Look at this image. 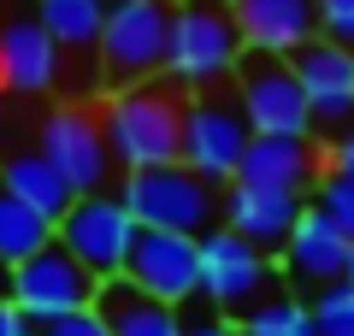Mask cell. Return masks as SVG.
<instances>
[{
	"label": "cell",
	"mask_w": 354,
	"mask_h": 336,
	"mask_svg": "<svg viewBox=\"0 0 354 336\" xmlns=\"http://www.w3.org/2000/svg\"><path fill=\"white\" fill-rule=\"evenodd\" d=\"M183 106H189V95L177 83H165V77L101 95L95 112H101V130H106V148H113L118 177L177 165V148H183Z\"/></svg>",
	"instance_id": "1"
},
{
	"label": "cell",
	"mask_w": 354,
	"mask_h": 336,
	"mask_svg": "<svg viewBox=\"0 0 354 336\" xmlns=\"http://www.w3.org/2000/svg\"><path fill=\"white\" fill-rule=\"evenodd\" d=\"M248 59L230 18V0H177L171 6V48H165V83L183 95H213L230 88Z\"/></svg>",
	"instance_id": "2"
},
{
	"label": "cell",
	"mask_w": 354,
	"mask_h": 336,
	"mask_svg": "<svg viewBox=\"0 0 354 336\" xmlns=\"http://www.w3.org/2000/svg\"><path fill=\"white\" fill-rule=\"evenodd\" d=\"M124 200V212L136 218V230H160V236H195L218 224V200L225 189H213L207 177L183 171V165H160V171H130L113 189Z\"/></svg>",
	"instance_id": "3"
},
{
	"label": "cell",
	"mask_w": 354,
	"mask_h": 336,
	"mask_svg": "<svg viewBox=\"0 0 354 336\" xmlns=\"http://www.w3.org/2000/svg\"><path fill=\"white\" fill-rule=\"evenodd\" d=\"M171 6L177 0H113V6H106V30H101V48H95V65H101L106 95L165 77Z\"/></svg>",
	"instance_id": "4"
},
{
	"label": "cell",
	"mask_w": 354,
	"mask_h": 336,
	"mask_svg": "<svg viewBox=\"0 0 354 336\" xmlns=\"http://www.w3.org/2000/svg\"><path fill=\"white\" fill-rule=\"evenodd\" d=\"M36 153L71 183V195H106L118 183V165L95 106H71V100L48 106L36 124Z\"/></svg>",
	"instance_id": "5"
},
{
	"label": "cell",
	"mask_w": 354,
	"mask_h": 336,
	"mask_svg": "<svg viewBox=\"0 0 354 336\" xmlns=\"http://www.w3.org/2000/svg\"><path fill=\"white\" fill-rule=\"evenodd\" d=\"M248 142H254V130H248V118H242L230 88L189 95V106H183V148H177V165L183 171L207 177L213 189H230L236 171H242Z\"/></svg>",
	"instance_id": "6"
},
{
	"label": "cell",
	"mask_w": 354,
	"mask_h": 336,
	"mask_svg": "<svg viewBox=\"0 0 354 336\" xmlns=\"http://www.w3.org/2000/svg\"><path fill=\"white\" fill-rule=\"evenodd\" d=\"M136 218L124 212V200L106 189V195H77L71 212H65L59 224H53V242H59L65 254H71L77 265H83L95 283H113V277H124L130 265V248H136Z\"/></svg>",
	"instance_id": "7"
},
{
	"label": "cell",
	"mask_w": 354,
	"mask_h": 336,
	"mask_svg": "<svg viewBox=\"0 0 354 336\" xmlns=\"http://www.w3.org/2000/svg\"><path fill=\"white\" fill-rule=\"evenodd\" d=\"M230 95H236L254 136H313V106H307V88L295 83L290 59L248 53L236 83H230Z\"/></svg>",
	"instance_id": "8"
},
{
	"label": "cell",
	"mask_w": 354,
	"mask_h": 336,
	"mask_svg": "<svg viewBox=\"0 0 354 336\" xmlns=\"http://www.w3.org/2000/svg\"><path fill=\"white\" fill-rule=\"evenodd\" d=\"M6 295H12V307L24 312L30 324H48V319H65V312L95 307L101 283H95L59 242H53V248H41L36 260L6 265Z\"/></svg>",
	"instance_id": "9"
},
{
	"label": "cell",
	"mask_w": 354,
	"mask_h": 336,
	"mask_svg": "<svg viewBox=\"0 0 354 336\" xmlns=\"http://www.w3.org/2000/svg\"><path fill=\"white\" fill-rule=\"evenodd\" d=\"M290 71L307 88V106H313V142L348 136L354 130V53L325 41V36H313L290 59Z\"/></svg>",
	"instance_id": "10"
},
{
	"label": "cell",
	"mask_w": 354,
	"mask_h": 336,
	"mask_svg": "<svg viewBox=\"0 0 354 336\" xmlns=\"http://www.w3.org/2000/svg\"><path fill=\"white\" fill-rule=\"evenodd\" d=\"M272 283V260L260 248H248L242 236H230L225 224H213L201 236V301L213 312H248L254 301H266Z\"/></svg>",
	"instance_id": "11"
},
{
	"label": "cell",
	"mask_w": 354,
	"mask_h": 336,
	"mask_svg": "<svg viewBox=\"0 0 354 336\" xmlns=\"http://www.w3.org/2000/svg\"><path fill=\"white\" fill-rule=\"evenodd\" d=\"M124 283L183 312L195 295H201V242H195V236H160V230H142L136 248H130Z\"/></svg>",
	"instance_id": "12"
},
{
	"label": "cell",
	"mask_w": 354,
	"mask_h": 336,
	"mask_svg": "<svg viewBox=\"0 0 354 336\" xmlns=\"http://www.w3.org/2000/svg\"><path fill=\"white\" fill-rule=\"evenodd\" d=\"M325 177V142L313 136H254L242 153L236 183L248 189H272V195H313Z\"/></svg>",
	"instance_id": "13"
},
{
	"label": "cell",
	"mask_w": 354,
	"mask_h": 336,
	"mask_svg": "<svg viewBox=\"0 0 354 336\" xmlns=\"http://www.w3.org/2000/svg\"><path fill=\"white\" fill-rule=\"evenodd\" d=\"M230 18H236L242 48L266 59H295L319 36L313 0H230Z\"/></svg>",
	"instance_id": "14"
},
{
	"label": "cell",
	"mask_w": 354,
	"mask_h": 336,
	"mask_svg": "<svg viewBox=\"0 0 354 336\" xmlns=\"http://www.w3.org/2000/svg\"><path fill=\"white\" fill-rule=\"evenodd\" d=\"M301 212H307L301 195H272V189H248V183H230L225 200H218V224L230 236H242L248 248H260L266 260L283 254V242H290Z\"/></svg>",
	"instance_id": "15"
},
{
	"label": "cell",
	"mask_w": 354,
	"mask_h": 336,
	"mask_svg": "<svg viewBox=\"0 0 354 336\" xmlns=\"http://www.w3.org/2000/svg\"><path fill=\"white\" fill-rule=\"evenodd\" d=\"M59 88V48L48 41V30L36 24V12H18L0 24V95H53Z\"/></svg>",
	"instance_id": "16"
},
{
	"label": "cell",
	"mask_w": 354,
	"mask_h": 336,
	"mask_svg": "<svg viewBox=\"0 0 354 336\" xmlns=\"http://www.w3.org/2000/svg\"><path fill=\"white\" fill-rule=\"evenodd\" d=\"M348 248L354 242L342 236L330 218H319L313 207L295 218V230H290V242H283V254H278V265H283V277H290L295 289H307V295H319V289H330V283H342V272H348Z\"/></svg>",
	"instance_id": "17"
},
{
	"label": "cell",
	"mask_w": 354,
	"mask_h": 336,
	"mask_svg": "<svg viewBox=\"0 0 354 336\" xmlns=\"http://www.w3.org/2000/svg\"><path fill=\"white\" fill-rule=\"evenodd\" d=\"M0 189H6L12 200H24L30 212H41L48 224H59L65 212H71V200H77L71 183H65V177L36 153V142H30V148L0 153Z\"/></svg>",
	"instance_id": "18"
},
{
	"label": "cell",
	"mask_w": 354,
	"mask_h": 336,
	"mask_svg": "<svg viewBox=\"0 0 354 336\" xmlns=\"http://www.w3.org/2000/svg\"><path fill=\"white\" fill-rule=\"evenodd\" d=\"M95 312L106 319V330H113V336H189L183 312L165 307V301H153V295H142V289H130L124 277L101 283Z\"/></svg>",
	"instance_id": "19"
},
{
	"label": "cell",
	"mask_w": 354,
	"mask_h": 336,
	"mask_svg": "<svg viewBox=\"0 0 354 336\" xmlns=\"http://www.w3.org/2000/svg\"><path fill=\"white\" fill-rule=\"evenodd\" d=\"M36 24L48 30V41L59 48V59H95L106 30V0H36Z\"/></svg>",
	"instance_id": "20"
},
{
	"label": "cell",
	"mask_w": 354,
	"mask_h": 336,
	"mask_svg": "<svg viewBox=\"0 0 354 336\" xmlns=\"http://www.w3.org/2000/svg\"><path fill=\"white\" fill-rule=\"evenodd\" d=\"M41 248H53V224L0 189V260H6V265H24V260H36Z\"/></svg>",
	"instance_id": "21"
},
{
	"label": "cell",
	"mask_w": 354,
	"mask_h": 336,
	"mask_svg": "<svg viewBox=\"0 0 354 336\" xmlns=\"http://www.w3.org/2000/svg\"><path fill=\"white\" fill-rule=\"evenodd\" d=\"M242 336H313V312L295 295H266L242 312Z\"/></svg>",
	"instance_id": "22"
},
{
	"label": "cell",
	"mask_w": 354,
	"mask_h": 336,
	"mask_svg": "<svg viewBox=\"0 0 354 336\" xmlns=\"http://www.w3.org/2000/svg\"><path fill=\"white\" fill-rule=\"evenodd\" d=\"M313 312V336H354V289L348 283H330L307 301Z\"/></svg>",
	"instance_id": "23"
},
{
	"label": "cell",
	"mask_w": 354,
	"mask_h": 336,
	"mask_svg": "<svg viewBox=\"0 0 354 336\" xmlns=\"http://www.w3.org/2000/svg\"><path fill=\"white\" fill-rule=\"evenodd\" d=\"M307 207H313L319 218H330L342 236L354 242V183H348V177H330L325 171V177H319V189L307 195Z\"/></svg>",
	"instance_id": "24"
},
{
	"label": "cell",
	"mask_w": 354,
	"mask_h": 336,
	"mask_svg": "<svg viewBox=\"0 0 354 336\" xmlns=\"http://www.w3.org/2000/svg\"><path fill=\"white\" fill-rule=\"evenodd\" d=\"M313 12H319V36L354 53V0H313Z\"/></svg>",
	"instance_id": "25"
},
{
	"label": "cell",
	"mask_w": 354,
	"mask_h": 336,
	"mask_svg": "<svg viewBox=\"0 0 354 336\" xmlns=\"http://www.w3.org/2000/svg\"><path fill=\"white\" fill-rule=\"evenodd\" d=\"M36 336H113V330H106V319L95 307H83V312H65V319L36 324Z\"/></svg>",
	"instance_id": "26"
},
{
	"label": "cell",
	"mask_w": 354,
	"mask_h": 336,
	"mask_svg": "<svg viewBox=\"0 0 354 336\" xmlns=\"http://www.w3.org/2000/svg\"><path fill=\"white\" fill-rule=\"evenodd\" d=\"M325 171L354 183V130H348V136H337V142H325Z\"/></svg>",
	"instance_id": "27"
},
{
	"label": "cell",
	"mask_w": 354,
	"mask_h": 336,
	"mask_svg": "<svg viewBox=\"0 0 354 336\" xmlns=\"http://www.w3.org/2000/svg\"><path fill=\"white\" fill-rule=\"evenodd\" d=\"M0 336H36V324L12 307V295H6V289H0Z\"/></svg>",
	"instance_id": "28"
},
{
	"label": "cell",
	"mask_w": 354,
	"mask_h": 336,
	"mask_svg": "<svg viewBox=\"0 0 354 336\" xmlns=\"http://www.w3.org/2000/svg\"><path fill=\"white\" fill-rule=\"evenodd\" d=\"M189 336H242V324H230V319H207V324H189Z\"/></svg>",
	"instance_id": "29"
},
{
	"label": "cell",
	"mask_w": 354,
	"mask_h": 336,
	"mask_svg": "<svg viewBox=\"0 0 354 336\" xmlns=\"http://www.w3.org/2000/svg\"><path fill=\"white\" fill-rule=\"evenodd\" d=\"M342 283H348V289H354V248H348V272H342Z\"/></svg>",
	"instance_id": "30"
},
{
	"label": "cell",
	"mask_w": 354,
	"mask_h": 336,
	"mask_svg": "<svg viewBox=\"0 0 354 336\" xmlns=\"http://www.w3.org/2000/svg\"><path fill=\"white\" fill-rule=\"evenodd\" d=\"M0 289H6V260H0Z\"/></svg>",
	"instance_id": "31"
},
{
	"label": "cell",
	"mask_w": 354,
	"mask_h": 336,
	"mask_svg": "<svg viewBox=\"0 0 354 336\" xmlns=\"http://www.w3.org/2000/svg\"><path fill=\"white\" fill-rule=\"evenodd\" d=\"M0 118H6V95H0Z\"/></svg>",
	"instance_id": "32"
},
{
	"label": "cell",
	"mask_w": 354,
	"mask_h": 336,
	"mask_svg": "<svg viewBox=\"0 0 354 336\" xmlns=\"http://www.w3.org/2000/svg\"><path fill=\"white\" fill-rule=\"evenodd\" d=\"M106 6H113V0H106Z\"/></svg>",
	"instance_id": "33"
}]
</instances>
